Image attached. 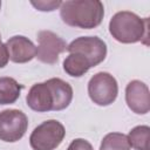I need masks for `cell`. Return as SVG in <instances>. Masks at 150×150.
I'll return each instance as SVG.
<instances>
[{
    "label": "cell",
    "instance_id": "cell-1",
    "mask_svg": "<svg viewBox=\"0 0 150 150\" xmlns=\"http://www.w3.org/2000/svg\"><path fill=\"white\" fill-rule=\"evenodd\" d=\"M71 100V86L59 77L33 84L26 96L27 105L38 112L63 110L70 104Z\"/></svg>",
    "mask_w": 150,
    "mask_h": 150
},
{
    "label": "cell",
    "instance_id": "cell-2",
    "mask_svg": "<svg viewBox=\"0 0 150 150\" xmlns=\"http://www.w3.org/2000/svg\"><path fill=\"white\" fill-rule=\"evenodd\" d=\"M60 16L70 27L91 29L101 25L104 7L98 0H68L61 4Z\"/></svg>",
    "mask_w": 150,
    "mask_h": 150
},
{
    "label": "cell",
    "instance_id": "cell-3",
    "mask_svg": "<svg viewBox=\"0 0 150 150\" xmlns=\"http://www.w3.org/2000/svg\"><path fill=\"white\" fill-rule=\"evenodd\" d=\"M149 19H142L137 14L122 11L112 15L109 22L111 36L121 43H136L148 39Z\"/></svg>",
    "mask_w": 150,
    "mask_h": 150
},
{
    "label": "cell",
    "instance_id": "cell-4",
    "mask_svg": "<svg viewBox=\"0 0 150 150\" xmlns=\"http://www.w3.org/2000/svg\"><path fill=\"white\" fill-rule=\"evenodd\" d=\"M66 129L56 120H47L39 124L29 136L33 150H55L63 141Z\"/></svg>",
    "mask_w": 150,
    "mask_h": 150
},
{
    "label": "cell",
    "instance_id": "cell-5",
    "mask_svg": "<svg viewBox=\"0 0 150 150\" xmlns=\"http://www.w3.org/2000/svg\"><path fill=\"white\" fill-rule=\"evenodd\" d=\"M88 94L95 104L101 107L110 105L118 95L117 81L107 71L96 73L88 82Z\"/></svg>",
    "mask_w": 150,
    "mask_h": 150
},
{
    "label": "cell",
    "instance_id": "cell-6",
    "mask_svg": "<svg viewBox=\"0 0 150 150\" xmlns=\"http://www.w3.org/2000/svg\"><path fill=\"white\" fill-rule=\"evenodd\" d=\"M28 118L19 109H6L0 112V141L14 143L23 137Z\"/></svg>",
    "mask_w": 150,
    "mask_h": 150
},
{
    "label": "cell",
    "instance_id": "cell-7",
    "mask_svg": "<svg viewBox=\"0 0 150 150\" xmlns=\"http://www.w3.org/2000/svg\"><path fill=\"white\" fill-rule=\"evenodd\" d=\"M67 52L76 53L86 57L91 67L104 61L107 56V45L97 36H80L67 46Z\"/></svg>",
    "mask_w": 150,
    "mask_h": 150
},
{
    "label": "cell",
    "instance_id": "cell-8",
    "mask_svg": "<svg viewBox=\"0 0 150 150\" xmlns=\"http://www.w3.org/2000/svg\"><path fill=\"white\" fill-rule=\"evenodd\" d=\"M36 59L47 64H54L59 60V55L67 50L66 41L52 30H40L38 33Z\"/></svg>",
    "mask_w": 150,
    "mask_h": 150
},
{
    "label": "cell",
    "instance_id": "cell-9",
    "mask_svg": "<svg viewBox=\"0 0 150 150\" xmlns=\"http://www.w3.org/2000/svg\"><path fill=\"white\" fill-rule=\"evenodd\" d=\"M125 102L135 114L144 115L149 112L150 94L148 86L139 80L130 81L125 87Z\"/></svg>",
    "mask_w": 150,
    "mask_h": 150
},
{
    "label": "cell",
    "instance_id": "cell-10",
    "mask_svg": "<svg viewBox=\"0 0 150 150\" xmlns=\"http://www.w3.org/2000/svg\"><path fill=\"white\" fill-rule=\"evenodd\" d=\"M8 59L15 63H26L36 56V47L26 36L15 35L6 41Z\"/></svg>",
    "mask_w": 150,
    "mask_h": 150
},
{
    "label": "cell",
    "instance_id": "cell-11",
    "mask_svg": "<svg viewBox=\"0 0 150 150\" xmlns=\"http://www.w3.org/2000/svg\"><path fill=\"white\" fill-rule=\"evenodd\" d=\"M22 86L19 82L8 76L0 77V104H13L20 97Z\"/></svg>",
    "mask_w": 150,
    "mask_h": 150
},
{
    "label": "cell",
    "instance_id": "cell-12",
    "mask_svg": "<svg viewBox=\"0 0 150 150\" xmlns=\"http://www.w3.org/2000/svg\"><path fill=\"white\" fill-rule=\"evenodd\" d=\"M90 68H91V64L89 63V61L82 55L76 53H70L63 60V70L69 76H73V77H81Z\"/></svg>",
    "mask_w": 150,
    "mask_h": 150
},
{
    "label": "cell",
    "instance_id": "cell-13",
    "mask_svg": "<svg viewBox=\"0 0 150 150\" xmlns=\"http://www.w3.org/2000/svg\"><path fill=\"white\" fill-rule=\"evenodd\" d=\"M150 128L148 125H137L129 131L128 141L135 150H150L149 146Z\"/></svg>",
    "mask_w": 150,
    "mask_h": 150
},
{
    "label": "cell",
    "instance_id": "cell-14",
    "mask_svg": "<svg viewBox=\"0 0 150 150\" xmlns=\"http://www.w3.org/2000/svg\"><path fill=\"white\" fill-rule=\"evenodd\" d=\"M128 136L121 132L107 134L100 145V150H130Z\"/></svg>",
    "mask_w": 150,
    "mask_h": 150
},
{
    "label": "cell",
    "instance_id": "cell-15",
    "mask_svg": "<svg viewBox=\"0 0 150 150\" xmlns=\"http://www.w3.org/2000/svg\"><path fill=\"white\" fill-rule=\"evenodd\" d=\"M30 4L38 9V11H42V12H52L54 9H56L57 7L61 6L62 1H30Z\"/></svg>",
    "mask_w": 150,
    "mask_h": 150
},
{
    "label": "cell",
    "instance_id": "cell-16",
    "mask_svg": "<svg viewBox=\"0 0 150 150\" xmlns=\"http://www.w3.org/2000/svg\"><path fill=\"white\" fill-rule=\"evenodd\" d=\"M67 150H93V146L84 138H75L71 141Z\"/></svg>",
    "mask_w": 150,
    "mask_h": 150
},
{
    "label": "cell",
    "instance_id": "cell-17",
    "mask_svg": "<svg viewBox=\"0 0 150 150\" xmlns=\"http://www.w3.org/2000/svg\"><path fill=\"white\" fill-rule=\"evenodd\" d=\"M1 43H2V42H1V35H0V45H1Z\"/></svg>",
    "mask_w": 150,
    "mask_h": 150
},
{
    "label": "cell",
    "instance_id": "cell-18",
    "mask_svg": "<svg viewBox=\"0 0 150 150\" xmlns=\"http://www.w3.org/2000/svg\"><path fill=\"white\" fill-rule=\"evenodd\" d=\"M0 8H1V1H0Z\"/></svg>",
    "mask_w": 150,
    "mask_h": 150
}]
</instances>
